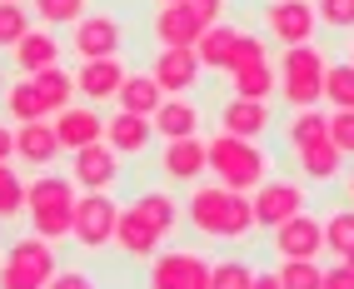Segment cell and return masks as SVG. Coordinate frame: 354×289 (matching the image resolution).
<instances>
[{
    "instance_id": "6da1fadb",
    "label": "cell",
    "mask_w": 354,
    "mask_h": 289,
    "mask_svg": "<svg viewBox=\"0 0 354 289\" xmlns=\"http://www.w3.org/2000/svg\"><path fill=\"white\" fill-rule=\"evenodd\" d=\"M190 225L205 239H245L254 230V209L245 189H230V185H200L190 195Z\"/></svg>"
},
{
    "instance_id": "7a4b0ae2",
    "label": "cell",
    "mask_w": 354,
    "mask_h": 289,
    "mask_svg": "<svg viewBox=\"0 0 354 289\" xmlns=\"http://www.w3.org/2000/svg\"><path fill=\"white\" fill-rule=\"evenodd\" d=\"M75 200L80 189L70 175H55V170H40L30 185H26V214H30V230L40 239H65L70 225H75Z\"/></svg>"
},
{
    "instance_id": "3957f363",
    "label": "cell",
    "mask_w": 354,
    "mask_h": 289,
    "mask_svg": "<svg viewBox=\"0 0 354 289\" xmlns=\"http://www.w3.org/2000/svg\"><path fill=\"white\" fill-rule=\"evenodd\" d=\"M205 160H209V170H215L220 185L230 189H250L254 185H265L270 180V155L259 150L254 140H240V135H215V140H205Z\"/></svg>"
},
{
    "instance_id": "277c9868",
    "label": "cell",
    "mask_w": 354,
    "mask_h": 289,
    "mask_svg": "<svg viewBox=\"0 0 354 289\" xmlns=\"http://www.w3.org/2000/svg\"><path fill=\"white\" fill-rule=\"evenodd\" d=\"M324 55H319V45H285V60H279V95L295 105V110H310L324 100Z\"/></svg>"
},
{
    "instance_id": "5b68a950",
    "label": "cell",
    "mask_w": 354,
    "mask_h": 289,
    "mask_svg": "<svg viewBox=\"0 0 354 289\" xmlns=\"http://www.w3.org/2000/svg\"><path fill=\"white\" fill-rule=\"evenodd\" d=\"M55 270H60V259H55L50 239H40V234L15 239L6 259H0V289H45Z\"/></svg>"
},
{
    "instance_id": "8992f818",
    "label": "cell",
    "mask_w": 354,
    "mask_h": 289,
    "mask_svg": "<svg viewBox=\"0 0 354 289\" xmlns=\"http://www.w3.org/2000/svg\"><path fill=\"white\" fill-rule=\"evenodd\" d=\"M115 220H120V205L110 200V189H85L75 200V225H70V239L80 250H105L115 239Z\"/></svg>"
},
{
    "instance_id": "52a82bcc",
    "label": "cell",
    "mask_w": 354,
    "mask_h": 289,
    "mask_svg": "<svg viewBox=\"0 0 354 289\" xmlns=\"http://www.w3.org/2000/svg\"><path fill=\"white\" fill-rule=\"evenodd\" d=\"M150 289H209V259L195 250H165L150 264Z\"/></svg>"
},
{
    "instance_id": "ba28073f",
    "label": "cell",
    "mask_w": 354,
    "mask_h": 289,
    "mask_svg": "<svg viewBox=\"0 0 354 289\" xmlns=\"http://www.w3.org/2000/svg\"><path fill=\"white\" fill-rule=\"evenodd\" d=\"M315 26H319L315 0H270V6H265V30H270V40H279V45H304V40H315Z\"/></svg>"
},
{
    "instance_id": "9c48e42d",
    "label": "cell",
    "mask_w": 354,
    "mask_h": 289,
    "mask_svg": "<svg viewBox=\"0 0 354 289\" xmlns=\"http://www.w3.org/2000/svg\"><path fill=\"white\" fill-rule=\"evenodd\" d=\"M250 209H254L259 230H274V225H285L290 214L304 209V189L295 180H265V185L250 189Z\"/></svg>"
},
{
    "instance_id": "30bf717a",
    "label": "cell",
    "mask_w": 354,
    "mask_h": 289,
    "mask_svg": "<svg viewBox=\"0 0 354 289\" xmlns=\"http://www.w3.org/2000/svg\"><path fill=\"white\" fill-rule=\"evenodd\" d=\"M270 234H274L270 245H274L279 259H315V254L324 250V220H319V214H310V209L290 214V220L274 225Z\"/></svg>"
},
{
    "instance_id": "8fae6325",
    "label": "cell",
    "mask_w": 354,
    "mask_h": 289,
    "mask_svg": "<svg viewBox=\"0 0 354 289\" xmlns=\"http://www.w3.org/2000/svg\"><path fill=\"white\" fill-rule=\"evenodd\" d=\"M120 40H125L120 20L100 10V15H80L75 20V30H70V50H75L80 60H105V55H120Z\"/></svg>"
},
{
    "instance_id": "7c38bea8",
    "label": "cell",
    "mask_w": 354,
    "mask_h": 289,
    "mask_svg": "<svg viewBox=\"0 0 354 289\" xmlns=\"http://www.w3.org/2000/svg\"><path fill=\"white\" fill-rule=\"evenodd\" d=\"M70 155H75V160H70V180H75V189H115V180H120V155H115L105 140L80 144V150H70Z\"/></svg>"
},
{
    "instance_id": "4fadbf2b",
    "label": "cell",
    "mask_w": 354,
    "mask_h": 289,
    "mask_svg": "<svg viewBox=\"0 0 354 289\" xmlns=\"http://www.w3.org/2000/svg\"><path fill=\"white\" fill-rule=\"evenodd\" d=\"M200 55H195V45H160V55L150 65V75L160 80L165 95H185V90H195L200 85Z\"/></svg>"
},
{
    "instance_id": "5bb4252c",
    "label": "cell",
    "mask_w": 354,
    "mask_h": 289,
    "mask_svg": "<svg viewBox=\"0 0 354 289\" xmlns=\"http://www.w3.org/2000/svg\"><path fill=\"white\" fill-rule=\"evenodd\" d=\"M130 75V70L120 65V55H105V60H80L75 70V95H85L90 105H105L120 95V80Z\"/></svg>"
},
{
    "instance_id": "9a60e30c",
    "label": "cell",
    "mask_w": 354,
    "mask_h": 289,
    "mask_svg": "<svg viewBox=\"0 0 354 289\" xmlns=\"http://www.w3.org/2000/svg\"><path fill=\"white\" fill-rule=\"evenodd\" d=\"M160 239L165 234L145 220V214H140L135 205H125L120 220H115V239H110V245L120 250V254H130V259H155L160 254Z\"/></svg>"
},
{
    "instance_id": "2e32d148",
    "label": "cell",
    "mask_w": 354,
    "mask_h": 289,
    "mask_svg": "<svg viewBox=\"0 0 354 289\" xmlns=\"http://www.w3.org/2000/svg\"><path fill=\"white\" fill-rule=\"evenodd\" d=\"M209 170L205 160V140L200 135H185V140H165V155H160V175L175 180V185H195Z\"/></svg>"
},
{
    "instance_id": "e0dca14e",
    "label": "cell",
    "mask_w": 354,
    "mask_h": 289,
    "mask_svg": "<svg viewBox=\"0 0 354 289\" xmlns=\"http://www.w3.org/2000/svg\"><path fill=\"white\" fill-rule=\"evenodd\" d=\"M55 140H60V150L95 144V140H105V115L95 105H65L60 120H55Z\"/></svg>"
},
{
    "instance_id": "ac0fdd59",
    "label": "cell",
    "mask_w": 354,
    "mask_h": 289,
    "mask_svg": "<svg viewBox=\"0 0 354 289\" xmlns=\"http://www.w3.org/2000/svg\"><path fill=\"white\" fill-rule=\"evenodd\" d=\"M150 140H155V125H150V115H130V110H115L105 120V144L115 155H145L150 150Z\"/></svg>"
},
{
    "instance_id": "d6986e66",
    "label": "cell",
    "mask_w": 354,
    "mask_h": 289,
    "mask_svg": "<svg viewBox=\"0 0 354 289\" xmlns=\"http://www.w3.org/2000/svg\"><path fill=\"white\" fill-rule=\"evenodd\" d=\"M15 155L35 165V170H50L60 160V140H55V125L50 120H26V125H15Z\"/></svg>"
},
{
    "instance_id": "ffe728a7",
    "label": "cell",
    "mask_w": 354,
    "mask_h": 289,
    "mask_svg": "<svg viewBox=\"0 0 354 289\" xmlns=\"http://www.w3.org/2000/svg\"><path fill=\"white\" fill-rule=\"evenodd\" d=\"M274 125V115H270V100H234L220 110V130L225 135H240V140H259V135H270Z\"/></svg>"
},
{
    "instance_id": "44dd1931",
    "label": "cell",
    "mask_w": 354,
    "mask_h": 289,
    "mask_svg": "<svg viewBox=\"0 0 354 289\" xmlns=\"http://www.w3.org/2000/svg\"><path fill=\"white\" fill-rule=\"evenodd\" d=\"M10 55L20 65V75H40V70H50L60 65V40L50 30H26L15 45H10Z\"/></svg>"
},
{
    "instance_id": "7402d4cb",
    "label": "cell",
    "mask_w": 354,
    "mask_h": 289,
    "mask_svg": "<svg viewBox=\"0 0 354 289\" xmlns=\"http://www.w3.org/2000/svg\"><path fill=\"white\" fill-rule=\"evenodd\" d=\"M150 125H155V135H165V140H185V135L200 130V110L185 100V95H165L160 110L150 115Z\"/></svg>"
},
{
    "instance_id": "603a6c76",
    "label": "cell",
    "mask_w": 354,
    "mask_h": 289,
    "mask_svg": "<svg viewBox=\"0 0 354 289\" xmlns=\"http://www.w3.org/2000/svg\"><path fill=\"white\" fill-rule=\"evenodd\" d=\"M150 30H155V40H160V45H195V40H200L195 15L185 10L180 0H175V6H160V10H155Z\"/></svg>"
},
{
    "instance_id": "cb8c5ba5",
    "label": "cell",
    "mask_w": 354,
    "mask_h": 289,
    "mask_svg": "<svg viewBox=\"0 0 354 289\" xmlns=\"http://www.w3.org/2000/svg\"><path fill=\"white\" fill-rule=\"evenodd\" d=\"M230 90L240 95V100H270V95L279 90V75H274L270 55H265V60H254V65L230 70Z\"/></svg>"
},
{
    "instance_id": "d4e9b609",
    "label": "cell",
    "mask_w": 354,
    "mask_h": 289,
    "mask_svg": "<svg viewBox=\"0 0 354 289\" xmlns=\"http://www.w3.org/2000/svg\"><path fill=\"white\" fill-rule=\"evenodd\" d=\"M295 160H299V175H304V180H315V185H329V180H339V170H344V155H339L329 140H319V144H304V150H295Z\"/></svg>"
},
{
    "instance_id": "484cf974",
    "label": "cell",
    "mask_w": 354,
    "mask_h": 289,
    "mask_svg": "<svg viewBox=\"0 0 354 289\" xmlns=\"http://www.w3.org/2000/svg\"><path fill=\"white\" fill-rule=\"evenodd\" d=\"M115 100H120V110H130V115H155L160 100H165V90H160L155 75H125Z\"/></svg>"
},
{
    "instance_id": "4316f807",
    "label": "cell",
    "mask_w": 354,
    "mask_h": 289,
    "mask_svg": "<svg viewBox=\"0 0 354 289\" xmlns=\"http://www.w3.org/2000/svg\"><path fill=\"white\" fill-rule=\"evenodd\" d=\"M30 80H35V90H40V100H45V110H50V115H60L70 100H75V75L60 70V65L40 70V75H30Z\"/></svg>"
},
{
    "instance_id": "83f0119b",
    "label": "cell",
    "mask_w": 354,
    "mask_h": 289,
    "mask_svg": "<svg viewBox=\"0 0 354 289\" xmlns=\"http://www.w3.org/2000/svg\"><path fill=\"white\" fill-rule=\"evenodd\" d=\"M135 209L145 214V220H150L160 234H170V230L180 225V205L165 195V189H140V195H135Z\"/></svg>"
},
{
    "instance_id": "f1b7e54d",
    "label": "cell",
    "mask_w": 354,
    "mask_h": 289,
    "mask_svg": "<svg viewBox=\"0 0 354 289\" xmlns=\"http://www.w3.org/2000/svg\"><path fill=\"white\" fill-rule=\"evenodd\" d=\"M285 140H290V150H304V144H319V140H329V115H319L315 105H310V110H295V115H290V130H285Z\"/></svg>"
},
{
    "instance_id": "f546056e",
    "label": "cell",
    "mask_w": 354,
    "mask_h": 289,
    "mask_svg": "<svg viewBox=\"0 0 354 289\" xmlns=\"http://www.w3.org/2000/svg\"><path fill=\"white\" fill-rule=\"evenodd\" d=\"M6 110H10L15 125H26V120H45V115H50V110H45V100H40V90H35V80H15V85L6 90Z\"/></svg>"
},
{
    "instance_id": "4dcf8cb0",
    "label": "cell",
    "mask_w": 354,
    "mask_h": 289,
    "mask_svg": "<svg viewBox=\"0 0 354 289\" xmlns=\"http://www.w3.org/2000/svg\"><path fill=\"white\" fill-rule=\"evenodd\" d=\"M230 40H234V26H209V30H200V40H195V55H200V65L205 70H225V60H230Z\"/></svg>"
},
{
    "instance_id": "1f68e13d",
    "label": "cell",
    "mask_w": 354,
    "mask_h": 289,
    "mask_svg": "<svg viewBox=\"0 0 354 289\" xmlns=\"http://www.w3.org/2000/svg\"><path fill=\"white\" fill-rule=\"evenodd\" d=\"M324 100L335 110H354V65H324Z\"/></svg>"
},
{
    "instance_id": "d6a6232c",
    "label": "cell",
    "mask_w": 354,
    "mask_h": 289,
    "mask_svg": "<svg viewBox=\"0 0 354 289\" xmlns=\"http://www.w3.org/2000/svg\"><path fill=\"white\" fill-rule=\"evenodd\" d=\"M324 250L339 254V259L354 250V205H349V209H335V214L324 220Z\"/></svg>"
},
{
    "instance_id": "836d02e7",
    "label": "cell",
    "mask_w": 354,
    "mask_h": 289,
    "mask_svg": "<svg viewBox=\"0 0 354 289\" xmlns=\"http://www.w3.org/2000/svg\"><path fill=\"white\" fill-rule=\"evenodd\" d=\"M15 214H26V180H20L15 165L6 160L0 165V220H15Z\"/></svg>"
},
{
    "instance_id": "e575fe53",
    "label": "cell",
    "mask_w": 354,
    "mask_h": 289,
    "mask_svg": "<svg viewBox=\"0 0 354 289\" xmlns=\"http://www.w3.org/2000/svg\"><path fill=\"white\" fill-rule=\"evenodd\" d=\"M279 289H319V279H324V270L315 259H279Z\"/></svg>"
},
{
    "instance_id": "d590c367",
    "label": "cell",
    "mask_w": 354,
    "mask_h": 289,
    "mask_svg": "<svg viewBox=\"0 0 354 289\" xmlns=\"http://www.w3.org/2000/svg\"><path fill=\"white\" fill-rule=\"evenodd\" d=\"M254 279V264L250 259H220L209 264V289H250Z\"/></svg>"
},
{
    "instance_id": "8d00e7d4",
    "label": "cell",
    "mask_w": 354,
    "mask_h": 289,
    "mask_svg": "<svg viewBox=\"0 0 354 289\" xmlns=\"http://www.w3.org/2000/svg\"><path fill=\"white\" fill-rule=\"evenodd\" d=\"M26 30H30V10L20 0H0V50H10Z\"/></svg>"
},
{
    "instance_id": "74e56055",
    "label": "cell",
    "mask_w": 354,
    "mask_h": 289,
    "mask_svg": "<svg viewBox=\"0 0 354 289\" xmlns=\"http://www.w3.org/2000/svg\"><path fill=\"white\" fill-rule=\"evenodd\" d=\"M35 20H45V26H75V20L85 15V0H30Z\"/></svg>"
},
{
    "instance_id": "f35d334b",
    "label": "cell",
    "mask_w": 354,
    "mask_h": 289,
    "mask_svg": "<svg viewBox=\"0 0 354 289\" xmlns=\"http://www.w3.org/2000/svg\"><path fill=\"white\" fill-rule=\"evenodd\" d=\"M254 60H265V40L250 35V30H234V40H230V60H225V75H230V70H240V65H254Z\"/></svg>"
},
{
    "instance_id": "ab89813d",
    "label": "cell",
    "mask_w": 354,
    "mask_h": 289,
    "mask_svg": "<svg viewBox=\"0 0 354 289\" xmlns=\"http://www.w3.org/2000/svg\"><path fill=\"white\" fill-rule=\"evenodd\" d=\"M315 15L329 30H354V0H315Z\"/></svg>"
},
{
    "instance_id": "60d3db41",
    "label": "cell",
    "mask_w": 354,
    "mask_h": 289,
    "mask_svg": "<svg viewBox=\"0 0 354 289\" xmlns=\"http://www.w3.org/2000/svg\"><path fill=\"white\" fill-rule=\"evenodd\" d=\"M329 144H335L344 160H354V110H335V115H329Z\"/></svg>"
},
{
    "instance_id": "b9f144b4",
    "label": "cell",
    "mask_w": 354,
    "mask_h": 289,
    "mask_svg": "<svg viewBox=\"0 0 354 289\" xmlns=\"http://www.w3.org/2000/svg\"><path fill=\"white\" fill-rule=\"evenodd\" d=\"M180 6L195 15L200 30H209V26H220V20H225V0H180Z\"/></svg>"
},
{
    "instance_id": "7bdbcfd3",
    "label": "cell",
    "mask_w": 354,
    "mask_h": 289,
    "mask_svg": "<svg viewBox=\"0 0 354 289\" xmlns=\"http://www.w3.org/2000/svg\"><path fill=\"white\" fill-rule=\"evenodd\" d=\"M45 289H100V284L90 279L85 270H55V274H50V284H45Z\"/></svg>"
},
{
    "instance_id": "ee69618b",
    "label": "cell",
    "mask_w": 354,
    "mask_h": 289,
    "mask_svg": "<svg viewBox=\"0 0 354 289\" xmlns=\"http://www.w3.org/2000/svg\"><path fill=\"white\" fill-rule=\"evenodd\" d=\"M319 289H354V274H349V264L339 259L335 270H324V279H319Z\"/></svg>"
},
{
    "instance_id": "f6af8a7d",
    "label": "cell",
    "mask_w": 354,
    "mask_h": 289,
    "mask_svg": "<svg viewBox=\"0 0 354 289\" xmlns=\"http://www.w3.org/2000/svg\"><path fill=\"white\" fill-rule=\"evenodd\" d=\"M6 160H15V130L0 125V165H6Z\"/></svg>"
},
{
    "instance_id": "bcb514c9",
    "label": "cell",
    "mask_w": 354,
    "mask_h": 289,
    "mask_svg": "<svg viewBox=\"0 0 354 289\" xmlns=\"http://www.w3.org/2000/svg\"><path fill=\"white\" fill-rule=\"evenodd\" d=\"M250 289H279V274H274V270H254Z\"/></svg>"
},
{
    "instance_id": "7dc6e473",
    "label": "cell",
    "mask_w": 354,
    "mask_h": 289,
    "mask_svg": "<svg viewBox=\"0 0 354 289\" xmlns=\"http://www.w3.org/2000/svg\"><path fill=\"white\" fill-rule=\"evenodd\" d=\"M344 189H349V205H354V170H349V180H344Z\"/></svg>"
},
{
    "instance_id": "c3c4849f",
    "label": "cell",
    "mask_w": 354,
    "mask_h": 289,
    "mask_svg": "<svg viewBox=\"0 0 354 289\" xmlns=\"http://www.w3.org/2000/svg\"><path fill=\"white\" fill-rule=\"evenodd\" d=\"M344 264H349V274H354V250H349V254H344Z\"/></svg>"
},
{
    "instance_id": "681fc988",
    "label": "cell",
    "mask_w": 354,
    "mask_h": 289,
    "mask_svg": "<svg viewBox=\"0 0 354 289\" xmlns=\"http://www.w3.org/2000/svg\"><path fill=\"white\" fill-rule=\"evenodd\" d=\"M349 65H354V45H349Z\"/></svg>"
},
{
    "instance_id": "f907efd6",
    "label": "cell",
    "mask_w": 354,
    "mask_h": 289,
    "mask_svg": "<svg viewBox=\"0 0 354 289\" xmlns=\"http://www.w3.org/2000/svg\"><path fill=\"white\" fill-rule=\"evenodd\" d=\"M160 6H175V0H160Z\"/></svg>"
}]
</instances>
